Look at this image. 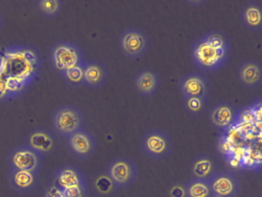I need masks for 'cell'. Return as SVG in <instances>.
Returning <instances> with one entry per match:
<instances>
[{"instance_id":"obj_1","label":"cell","mask_w":262,"mask_h":197,"mask_svg":"<svg viewBox=\"0 0 262 197\" xmlns=\"http://www.w3.org/2000/svg\"><path fill=\"white\" fill-rule=\"evenodd\" d=\"M39 66V55L32 48L5 49L0 55V92L19 90L30 84Z\"/></svg>"},{"instance_id":"obj_2","label":"cell","mask_w":262,"mask_h":197,"mask_svg":"<svg viewBox=\"0 0 262 197\" xmlns=\"http://www.w3.org/2000/svg\"><path fill=\"white\" fill-rule=\"evenodd\" d=\"M231 41L223 31L212 30L199 37L191 45L193 64L204 72H214L228 63Z\"/></svg>"},{"instance_id":"obj_3","label":"cell","mask_w":262,"mask_h":197,"mask_svg":"<svg viewBox=\"0 0 262 197\" xmlns=\"http://www.w3.org/2000/svg\"><path fill=\"white\" fill-rule=\"evenodd\" d=\"M110 176L116 189L131 187L139 177L137 165L133 160L125 156L113 159L105 171Z\"/></svg>"},{"instance_id":"obj_4","label":"cell","mask_w":262,"mask_h":197,"mask_svg":"<svg viewBox=\"0 0 262 197\" xmlns=\"http://www.w3.org/2000/svg\"><path fill=\"white\" fill-rule=\"evenodd\" d=\"M119 46L121 52L126 58L139 60L149 49V36L143 29L128 28L119 36Z\"/></svg>"},{"instance_id":"obj_5","label":"cell","mask_w":262,"mask_h":197,"mask_svg":"<svg viewBox=\"0 0 262 197\" xmlns=\"http://www.w3.org/2000/svg\"><path fill=\"white\" fill-rule=\"evenodd\" d=\"M85 118L82 111L71 105L60 106L55 111L53 125L58 135L67 139L76 131L82 129Z\"/></svg>"},{"instance_id":"obj_6","label":"cell","mask_w":262,"mask_h":197,"mask_svg":"<svg viewBox=\"0 0 262 197\" xmlns=\"http://www.w3.org/2000/svg\"><path fill=\"white\" fill-rule=\"evenodd\" d=\"M144 153L156 160H165L174 150L172 138L165 131L151 129L144 134L141 142Z\"/></svg>"},{"instance_id":"obj_7","label":"cell","mask_w":262,"mask_h":197,"mask_svg":"<svg viewBox=\"0 0 262 197\" xmlns=\"http://www.w3.org/2000/svg\"><path fill=\"white\" fill-rule=\"evenodd\" d=\"M51 58L54 67L61 72L85 62L82 49L69 41L56 43L52 49Z\"/></svg>"},{"instance_id":"obj_8","label":"cell","mask_w":262,"mask_h":197,"mask_svg":"<svg viewBox=\"0 0 262 197\" xmlns=\"http://www.w3.org/2000/svg\"><path fill=\"white\" fill-rule=\"evenodd\" d=\"M211 197H236L242 187L238 176L231 171H216L209 179Z\"/></svg>"},{"instance_id":"obj_9","label":"cell","mask_w":262,"mask_h":197,"mask_svg":"<svg viewBox=\"0 0 262 197\" xmlns=\"http://www.w3.org/2000/svg\"><path fill=\"white\" fill-rule=\"evenodd\" d=\"M43 157L26 145L16 146L9 154L10 169L32 171L39 173Z\"/></svg>"},{"instance_id":"obj_10","label":"cell","mask_w":262,"mask_h":197,"mask_svg":"<svg viewBox=\"0 0 262 197\" xmlns=\"http://www.w3.org/2000/svg\"><path fill=\"white\" fill-rule=\"evenodd\" d=\"M67 146L73 156L85 160L94 155L97 142L91 132L82 128L67 138Z\"/></svg>"},{"instance_id":"obj_11","label":"cell","mask_w":262,"mask_h":197,"mask_svg":"<svg viewBox=\"0 0 262 197\" xmlns=\"http://www.w3.org/2000/svg\"><path fill=\"white\" fill-rule=\"evenodd\" d=\"M179 88L184 100L190 97H202L208 98L211 84L203 74L191 72L185 74L179 81Z\"/></svg>"},{"instance_id":"obj_12","label":"cell","mask_w":262,"mask_h":197,"mask_svg":"<svg viewBox=\"0 0 262 197\" xmlns=\"http://www.w3.org/2000/svg\"><path fill=\"white\" fill-rule=\"evenodd\" d=\"M26 144L42 157L55 153L58 148L56 134L44 128H36L27 134Z\"/></svg>"},{"instance_id":"obj_13","label":"cell","mask_w":262,"mask_h":197,"mask_svg":"<svg viewBox=\"0 0 262 197\" xmlns=\"http://www.w3.org/2000/svg\"><path fill=\"white\" fill-rule=\"evenodd\" d=\"M235 116V107L230 102H219L210 109V122L219 131L228 130L234 123Z\"/></svg>"},{"instance_id":"obj_14","label":"cell","mask_w":262,"mask_h":197,"mask_svg":"<svg viewBox=\"0 0 262 197\" xmlns=\"http://www.w3.org/2000/svg\"><path fill=\"white\" fill-rule=\"evenodd\" d=\"M9 183L15 192L22 195H27L37 188L39 173L32 171L10 169Z\"/></svg>"},{"instance_id":"obj_15","label":"cell","mask_w":262,"mask_h":197,"mask_svg":"<svg viewBox=\"0 0 262 197\" xmlns=\"http://www.w3.org/2000/svg\"><path fill=\"white\" fill-rule=\"evenodd\" d=\"M134 87L141 96L152 97L157 93L162 80L159 72L152 69H144L134 78Z\"/></svg>"},{"instance_id":"obj_16","label":"cell","mask_w":262,"mask_h":197,"mask_svg":"<svg viewBox=\"0 0 262 197\" xmlns=\"http://www.w3.org/2000/svg\"><path fill=\"white\" fill-rule=\"evenodd\" d=\"M110 72L105 63L93 60L84 64V86L96 89L103 86L108 82Z\"/></svg>"},{"instance_id":"obj_17","label":"cell","mask_w":262,"mask_h":197,"mask_svg":"<svg viewBox=\"0 0 262 197\" xmlns=\"http://www.w3.org/2000/svg\"><path fill=\"white\" fill-rule=\"evenodd\" d=\"M239 81L247 89H255L262 83V66L255 60H247L237 69Z\"/></svg>"},{"instance_id":"obj_18","label":"cell","mask_w":262,"mask_h":197,"mask_svg":"<svg viewBox=\"0 0 262 197\" xmlns=\"http://www.w3.org/2000/svg\"><path fill=\"white\" fill-rule=\"evenodd\" d=\"M241 22L247 30L253 33L262 31L261 4L257 1L246 2L240 10Z\"/></svg>"},{"instance_id":"obj_19","label":"cell","mask_w":262,"mask_h":197,"mask_svg":"<svg viewBox=\"0 0 262 197\" xmlns=\"http://www.w3.org/2000/svg\"><path fill=\"white\" fill-rule=\"evenodd\" d=\"M54 180L63 189L88 185L86 177L82 169L72 164L59 168L55 173Z\"/></svg>"},{"instance_id":"obj_20","label":"cell","mask_w":262,"mask_h":197,"mask_svg":"<svg viewBox=\"0 0 262 197\" xmlns=\"http://www.w3.org/2000/svg\"><path fill=\"white\" fill-rule=\"evenodd\" d=\"M191 172L194 177L209 179L217 171L215 162L209 155H201L193 160Z\"/></svg>"},{"instance_id":"obj_21","label":"cell","mask_w":262,"mask_h":197,"mask_svg":"<svg viewBox=\"0 0 262 197\" xmlns=\"http://www.w3.org/2000/svg\"><path fill=\"white\" fill-rule=\"evenodd\" d=\"M185 196L211 197V186L208 179L194 177L183 185Z\"/></svg>"},{"instance_id":"obj_22","label":"cell","mask_w":262,"mask_h":197,"mask_svg":"<svg viewBox=\"0 0 262 197\" xmlns=\"http://www.w3.org/2000/svg\"><path fill=\"white\" fill-rule=\"evenodd\" d=\"M93 187L96 195L102 197H110L115 195V187L113 181L106 172H100L93 179Z\"/></svg>"},{"instance_id":"obj_23","label":"cell","mask_w":262,"mask_h":197,"mask_svg":"<svg viewBox=\"0 0 262 197\" xmlns=\"http://www.w3.org/2000/svg\"><path fill=\"white\" fill-rule=\"evenodd\" d=\"M37 7L42 15L47 18H55L62 12V0H37Z\"/></svg>"},{"instance_id":"obj_24","label":"cell","mask_w":262,"mask_h":197,"mask_svg":"<svg viewBox=\"0 0 262 197\" xmlns=\"http://www.w3.org/2000/svg\"><path fill=\"white\" fill-rule=\"evenodd\" d=\"M84 64L85 62L61 72L69 86L74 88L84 86Z\"/></svg>"},{"instance_id":"obj_25","label":"cell","mask_w":262,"mask_h":197,"mask_svg":"<svg viewBox=\"0 0 262 197\" xmlns=\"http://www.w3.org/2000/svg\"><path fill=\"white\" fill-rule=\"evenodd\" d=\"M185 107L189 115L193 117H199L203 115L206 110L208 98L202 97H190L185 98Z\"/></svg>"},{"instance_id":"obj_26","label":"cell","mask_w":262,"mask_h":197,"mask_svg":"<svg viewBox=\"0 0 262 197\" xmlns=\"http://www.w3.org/2000/svg\"><path fill=\"white\" fill-rule=\"evenodd\" d=\"M42 195L45 197H64L63 189L53 180L44 189Z\"/></svg>"},{"instance_id":"obj_27","label":"cell","mask_w":262,"mask_h":197,"mask_svg":"<svg viewBox=\"0 0 262 197\" xmlns=\"http://www.w3.org/2000/svg\"><path fill=\"white\" fill-rule=\"evenodd\" d=\"M170 195H172V196L176 197L185 196V189H184V186L176 185L174 187L171 188V193H170Z\"/></svg>"},{"instance_id":"obj_28","label":"cell","mask_w":262,"mask_h":197,"mask_svg":"<svg viewBox=\"0 0 262 197\" xmlns=\"http://www.w3.org/2000/svg\"><path fill=\"white\" fill-rule=\"evenodd\" d=\"M184 1L190 6L198 8L203 6L208 2V0H184Z\"/></svg>"},{"instance_id":"obj_29","label":"cell","mask_w":262,"mask_h":197,"mask_svg":"<svg viewBox=\"0 0 262 197\" xmlns=\"http://www.w3.org/2000/svg\"><path fill=\"white\" fill-rule=\"evenodd\" d=\"M3 26H4V18L0 14V31L2 30Z\"/></svg>"}]
</instances>
